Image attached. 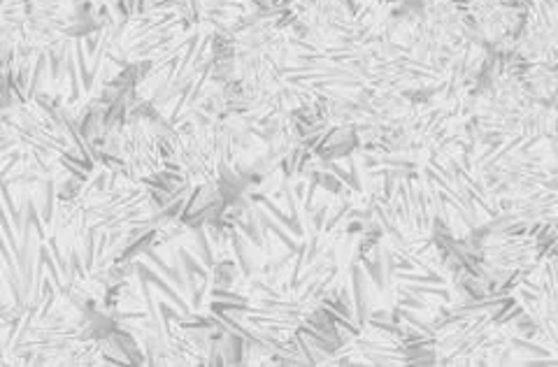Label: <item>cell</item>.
Segmentation results:
<instances>
[{"mask_svg": "<svg viewBox=\"0 0 558 367\" xmlns=\"http://www.w3.org/2000/svg\"><path fill=\"white\" fill-rule=\"evenodd\" d=\"M514 335V319H502L496 309L453 305L433 323L428 354L440 365L519 363Z\"/></svg>", "mask_w": 558, "mask_h": 367, "instance_id": "obj_1", "label": "cell"}, {"mask_svg": "<svg viewBox=\"0 0 558 367\" xmlns=\"http://www.w3.org/2000/svg\"><path fill=\"white\" fill-rule=\"evenodd\" d=\"M279 22L293 38L317 49H342L361 40L354 0H293L279 12Z\"/></svg>", "mask_w": 558, "mask_h": 367, "instance_id": "obj_2", "label": "cell"}, {"mask_svg": "<svg viewBox=\"0 0 558 367\" xmlns=\"http://www.w3.org/2000/svg\"><path fill=\"white\" fill-rule=\"evenodd\" d=\"M473 40L488 51H512L526 16V0H463Z\"/></svg>", "mask_w": 558, "mask_h": 367, "instance_id": "obj_3", "label": "cell"}, {"mask_svg": "<svg viewBox=\"0 0 558 367\" xmlns=\"http://www.w3.org/2000/svg\"><path fill=\"white\" fill-rule=\"evenodd\" d=\"M521 79L533 100L558 105V63H521Z\"/></svg>", "mask_w": 558, "mask_h": 367, "instance_id": "obj_4", "label": "cell"}]
</instances>
